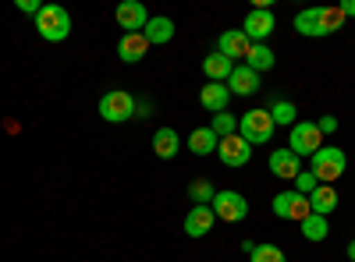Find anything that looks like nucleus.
Returning a JSON list of instances; mask_svg holds the SVG:
<instances>
[{"label":"nucleus","mask_w":355,"mask_h":262,"mask_svg":"<svg viewBox=\"0 0 355 262\" xmlns=\"http://www.w3.org/2000/svg\"><path fill=\"white\" fill-rule=\"evenodd\" d=\"M345 25V15L341 8H331V4H323V8H306L295 15V32H302V36H334L338 28Z\"/></svg>","instance_id":"f257e3e1"},{"label":"nucleus","mask_w":355,"mask_h":262,"mask_svg":"<svg viewBox=\"0 0 355 262\" xmlns=\"http://www.w3.org/2000/svg\"><path fill=\"white\" fill-rule=\"evenodd\" d=\"M36 32L46 43H64L71 36V15L61 4H43L36 15Z\"/></svg>","instance_id":"f03ea898"},{"label":"nucleus","mask_w":355,"mask_h":262,"mask_svg":"<svg viewBox=\"0 0 355 262\" xmlns=\"http://www.w3.org/2000/svg\"><path fill=\"white\" fill-rule=\"evenodd\" d=\"M309 160H313L309 174H313L320 185H334L341 174H345V167H348V160H345V153L338 149V145H320Z\"/></svg>","instance_id":"7ed1b4c3"},{"label":"nucleus","mask_w":355,"mask_h":262,"mask_svg":"<svg viewBox=\"0 0 355 262\" xmlns=\"http://www.w3.org/2000/svg\"><path fill=\"white\" fill-rule=\"evenodd\" d=\"M274 118H270V110L266 106H256V110H245L242 118H239V135L249 142V145H263V142H270L274 138Z\"/></svg>","instance_id":"20e7f679"},{"label":"nucleus","mask_w":355,"mask_h":262,"mask_svg":"<svg viewBox=\"0 0 355 262\" xmlns=\"http://www.w3.org/2000/svg\"><path fill=\"white\" fill-rule=\"evenodd\" d=\"M100 118H103L107 124H121V121L135 118V96L125 93V89L103 93V100H100Z\"/></svg>","instance_id":"39448f33"},{"label":"nucleus","mask_w":355,"mask_h":262,"mask_svg":"<svg viewBox=\"0 0 355 262\" xmlns=\"http://www.w3.org/2000/svg\"><path fill=\"white\" fill-rule=\"evenodd\" d=\"M210 209H214V216L224 220V223H242V220L249 216V202H245L242 191H217L214 202H210Z\"/></svg>","instance_id":"423d86ee"},{"label":"nucleus","mask_w":355,"mask_h":262,"mask_svg":"<svg viewBox=\"0 0 355 262\" xmlns=\"http://www.w3.org/2000/svg\"><path fill=\"white\" fill-rule=\"evenodd\" d=\"M274 216H281V220H295V223H302L313 209H309V195H299V191H277L274 195Z\"/></svg>","instance_id":"0eeeda50"},{"label":"nucleus","mask_w":355,"mask_h":262,"mask_svg":"<svg viewBox=\"0 0 355 262\" xmlns=\"http://www.w3.org/2000/svg\"><path fill=\"white\" fill-rule=\"evenodd\" d=\"M274 28H277V21H274V11L270 8H252L245 15V21H242V32H245L249 43H266V39L274 36Z\"/></svg>","instance_id":"6e6552de"},{"label":"nucleus","mask_w":355,"mask_h":262,"mask_svg":"<svg viewBox=\"0 0 355 262\" xmlns=\"http://www.w3.org/2000/svg\"><path fill=\"white\" fill-rule=\"evenodd\" d=\"M291 145L288 149L295 153V156H313L316 149H320V142H323V135H320V128H316V121H299L291 128V138H288Z\"/></svg>","instance_id":"1a4fd4ad"},{"label":"nucleus","mask_w":355,"mask_h":262,"mask_svg":"<svg viewBox=\"0 0 355 262\" xmlns=\"http://www.w3.org/2000/svg\"><path fill=\"white\" fill-rule=\"evenodd\" d=\"M217 156H220V163H224V167L239 170V167H245V163H249L252 145H249L239 131H234V135H227V138H220V142H217Z\"/></svg>","instance_id":"9d476101"},{"label":"nucleus","mask_w":355,"mask_h":262,"mask_svg":"<svg viewBox=\"0 0 355 262\" xmlns=\"http://www.w3.org/2000/svg\"><path fill=\"white\" fill-rule=\"evenodd\" d=\"M249 50H252V43L245 39L242 28H227V32H220V39H217V53H224L231 64L234 61H245Z\"/></svg>","instance_id":"9b49d317"},{"label":"nucleus","mask_w":355,"mask_h":262,"mask_svg":"<svg viewBox=\"0 0 355 262\" xmlns=\"http://www.w3.org/2000/svg\"><path fill=\"white\" fill-rule=\"evenodd\" d=\"M224 85H227L231 96H256L259 93V75L252 68H245V64H234V71H231V78Z\"/></svg>","instance_id":"f8f14e48"},{"label":"nucleus","mask_w":355,"mask_h":262,"mask_svg":"<svg viewBox=\"0 0 355 262\" xmlns=\"http://www.w3.org/2000/svg\"><path fill=\"white\" fill-rule=\"evenodd\" d=\"M114 18H117V25H121L125 32H142L146 21H150V15H146V8L139 4V0H125V4H117Z\"/></svg>","instance_id":"ddd939ff"},{"label":"nucleus","mask_w":355,"mask_h":262,"mask_svg":"<svg viewBox=\"0 0 355 262\" xmlns=\"http://www.w3.org/2000/svg\"><path fill=\"white\" fill-rule=\"evenodd\" d=\"M214 223H217V216H214L210 206H192L189 216H185V234L189 238H206L214 230Z\"/></svg>","instance_id":"4468645a"},{"label":"nucleus","mask_w":355,"mask_h":262,"mask_svg":"<svg viewBox=\"0 0 355 262\" xmlns=\"http://www.w3.org/2000/svg\"><path fill=\"white\" fill-rule=\"evenodd\" d=\"M199 103L210 110V113H224L227 103H231V93H227V85L224 82H206L202 89H199Z\"/></svg>","instance_id":"2eb2a0df"},{"label":"nucleus","mask_w":355,"mask_h":262,"mask_svg":"<svg viewBox=\"0 0 355 262\" xmlns=\"http://www.w3.org/2000/svg\"><path fill=\"white\" fill-rule=\"evenodd\" d=\"M270 170L277 174V178H284V181H295L302 174V163H299V156H295L288 145L284 149H274L270 153Z\"/></svg>","instance_id":"dca6fc26"},{"label":"nucleus","mask_w":355,"mask_h":262,"mask_svg":"<svg viewBox=\"0 0 355 262\" xmlns=\"http://www.w3.org/2000/svg\"><path fill=\"white\" fill-rule=\"evenodd\" d=\"M146 53H150V43H146L142 32H125L121 43H117V57H121L125 64H139Z\"/></svg>","instance_id":"f3484780"},{"label":"nucleus","mask_w":355,"mask_h":262,"mask_svg":"<svg viewBox=\"0 0 355 262\" xmlns=\"http://www.w3.org/2000/svg\"><path fill=\"white\" fill-rule=\"evenodd\" d=\"M142 36H146V43H150V46H164V43H171V39H174V21H171V18H164V15H157V18L146 21Z\"/></svg>","instance_id":"a211bd4d"},{"label":"nucleus","mask_w":355,"mask_h":262,"mask_svg":"<svg viewBox=\"0 0 355 262\" xmlns=\"http://www.w3.org/2000/svg\"><path fill=\"white\" fill-rule=\"evenodd\" d=\"M309 209H313L316 216H331V213L338 209V191H334V185H316L313 195H309Z\"/></svg>","instance_id":"6ab92c4d"},{"label":"nucleus","mask_w":355,"mask_h":262,"mask_svg":"<svg viewBox=\"0 0 355 262\" xmlns=\"http://www.w3.org/2000/svg\"><path fill=\"white\" fill-rule=\"evenodd\" d=\"M178 145H182V138H178L174 128H160V131L153 135V153H157L160 160H174V156H178Z\"/></svg>","instance_id":"aec40b11"},{"label":"nucleus","mask_w":355,"mask_h":262,"mask_svg":"<svg viewBox=\"0 0 355 262\" xmlns=\"http://www.w3.org/2000/svg\"><path fill=\"white\" fill-rule=\"evenodd\" d=\"M231 71H234V64L227 61L224 53H210V57L202 61V75L210 78V82H227V78H231Z\"/></svg>","instance_id":"412c9836"},{"label":"nucleus","mask_w":355,"mask_h":262,"mask_svg":"<svg viewBox=\"0 0 355 262\" xmlns=\"http://www.w3.org/2000/svg\"><path fill=\"white\" fill-rule=\"evenodd\" d=\"M274 64H277L274 50L266 46V43H252V50H249V57H245V68H252V71L259 75V71H270Z\"/></svg>","instance_id":"4be33fe9"},{"label":"nucleus","mask_w":355,"mask_h":262,"mask_svg":"<svg viewBox=\"0 0 355 262\" xmlns=\"http://www.w3.org/2000/svg\"><path fill=\"white\" fill-rule=\"evenodd\" d=\"M217 135L210 131V128H196L192 135H189V149L196 153V156H210V153H217Z\"/></svg>","instance_id":"5701e85b"},{"label":"nucleus","mask_w":355,"mask_h":262,"mask_svg":"<svg viewBox=\"0 0 355 262\" xmlns=\"http://www.w3.org/2000/svg\"><path fill=\"white\" fill-rule=\"evenodd\" d=\"M331 234V223H327V216H316V213H309L306 220H302V238L306 241H323Z\"/></svg>","instance_id":"b1692460"},{"label":"nucleus","mask_w":355,"mask_h":262,"mask_svg":"<svg viewBox=\"0 0 355 262\" xmlns=\"http://www.w3.org/2000/svg\"><path fill=\"white\" fill-rule=\"evenodd\" d=\"M270 118H274V124H299V110H295V103H288V100H270Z\"/></svg>","instance_id":"393cba45"},{"label":"nucleus","mask_w":355,"mask_h":262,"mask_svg":"<svg viewBox=\"0 0 355 262\" xmlns=\"http://www.w3.org/2000/svg\"><path fill=\"white\" fill-rule=\"evenodd\" d=\"M214 195H217V188H214L210 181H202V178L189 185V198H196V206H210Z\"/></svg>","instance_id":"a878e982"},{"label":"nucleus","mask_w":355,"mask_h":262,"mask_svg":"<svg viewBox=\"0 0 355 262\" xmlns=\"http://www.w3.org/2000/svg\"><path fill=\"white\" fill-rule=\"evenodd\" d=\"M249 262H288V255L277 248V245H256Z\"/></svg>","instance_id":"bb28decb"},{"label":"nucleus","mask_w":355,"mask_h":262,"mask_svg":"<svg viewBox=\"0 0 355 262\" xmlns=\"http://www.w3.org/2000/svg\"><path fill=\"white\" fill-rule=\"evenodd\" d=\"M210 131H214L217 138H227V135L239 131V121H234V113H214V124H210Z\"/></svg>","instance_id":"cd10ccee"},{"label":"nucleus","mask_w":355,"mask_h":262,"mask_svg":"<svg viewBox=\"0 0 355 262\" xmlns=\"http://www.w3.org/2000/svg\"><path fill=\"white\" fill-rule=\"evenodd\" d=\"M316 185H320V181L313 178L309 170H302L299 178H295V191H299V195H313V188H316Z\"/></svg>","instance_id":"c85d7f7f"},{"label":"nucleus","mask_w":355,"mask_h":262,"mask_svg":"<svg viewBox=\"0 0 355 262\" xmlns=\"http://www.w3.org/2000/svg\"><path fill=\"white\" fill-rule=\"evenodd\" d=\"M316 128H320V135H334L338 131V118H320Z\"/></svg>","instance_id":"c756f323"},{"label":"nucleus","mask_w":355,"mask_h":262,"mask_svg":"<svg viewBox=\"0 0 355 262\" xmlns=\"http://www.w3.org/2000/svg\"><path fill=\"white\" fill-rule=\"evenodd\" d=\"M40 0H18V11H25V15H40Z\"/></svg>","instance_id":"7c9ffc66"},{"label":"nucleus","mask_w":355,"mask_h":262,"mask_svg":"<svg viewBox=\"0 0 355 262\" xmlns=\"http://www.w3.org/2000/svg\"><path fill=\"white\" fill-rule=\"evenodd\" d=\"M153 113V103H135V118H150Z\"/></svg>","instance_id":"2f4dec72"},{"label":"nucleus","mask_w":355,"mask_h":262,"mask_svg":"<svg viewBox=\"0 0 355 262\" xmlns=\"http://www.w3.org/2000/svg\"><path fill=\"white\" fill-rule=\"evenodd\" d=\"M338 8H341L345 21H348V18H355V0H345V4H338Z\"/></svg>","instance_id":"473e14b6"},{"label":"nucleus","mask_w":355,"mask_h":262,"mask_svg":"<svg viewBox=\"0 0 355 262\" xmlns=\"http://www.w3.org/2000/svg\"><path fill=\"white\" fill-rule=\"evenodd\" d=\"M348 259L355 262V241H348Z\"/></svg>","instance_id":"72a5a7b5"}]
</instances>
